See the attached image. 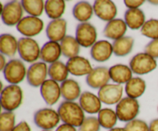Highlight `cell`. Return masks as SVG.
<instances>
[{
	"mask_svg": "<svg viewBox=\"0 0 158 131\" xmlns=\"http://www.w3.org/2000/svg\"><path fill=\"white\" fill-rule=\"evenodd\" d=\"M57 112L63 123L75 127H80L86 118L85 112L80 105L76 102H62L57 109Z\"/></svg>",
	"mask_w": 158,
	"mask_h": 131,
	"instance_id": "cell-1",
	"label": "cell"
},
{
	"mask_svg": "<svg viewBox=\"0 0 158 131\" xmlns=\"http://www.w3.org/2000/svg\"><path fill=\"white\" fill-rule=\"evenodd\" d=\"M23 89L19 85H9L1 90V106L6 111L13 112L23 103Z\"/></svg>",
	"mask_w": 158,
	"mask_h": 131,
	"instance_id": "cell-2",
	"label": "cell"
},
{
	"mask_svg": "<svg viewBox=\"0 0 158 131\" xmlns=\"http://www.w3.org/2000/svg\"><path fill=\"white\" fill-rule=\"evenodd\" d=\"M115 111L120 121L128 123L137 119L140 113V104L136 99L123 97L117 104Z\"/></svg>",
	"mask_w": 158,
	"mask_h": 131,
	"instance_id": "cell-3",
	"label": "cell"
},
{
	"mask_svg": "<svg viewBox=\"0 0 158 131\" xmlns=\"http://www.w3.org/2000/svg\"><path fill=\"white\" fill-rule=\"evenodd\" d=\"M60 120L58 112L52 108H42L35 111L33 116L35 125L43 130H52L57 127Z\"/></svg>",
	"mask_w": 158,
	"mask_h": 131,
	"instance_id": "cell-4",
	"label": "cell"
},
{
	"mask_svg": "<svg viewBox=\"0 0 158 131\" xmlns=\"http://www.w3.org/2000/svg\"><path fill=\"white\" fill-rule=\"evenodd\" d=\"M41 48L40 45L32 38L23 37L19 39L18 52L23 61L29 63H36L40 58Z\"/></svg>",
	"mask_w": 158,
	"mask_h": 131,
	"instance_id": "cell-5",
	"label": "cell"
},
{
	"mask_svg": "<svg viewBox=\"0 0 158 131\" xmlns=\"http://www.w3.org/2000/svg\"><path fill=\"white\" fill-rule=\"evenodd\" d=\"M2 72L5 80L10 85H17L22 83L27 75L24 63L19 59H12L7 62Z\"/></svg>",
	"mask_w": 158,
	"mask_h": 131,
	"instance_id": "cell-6",
	"label": "cell"
},
{
	"mask_svg": "<svg viewBox=\"0 0 158 131\" xmlns=\"http://www.w3.org/2000/svg\"><path fill=\"white\" fill-rule=\"evenodd\" d=\"M129 66L134 73L145 75L156 69L157 63L155 59L146 52H139L131 58Z\"/></svg>",
	"mask_w": 158,
	"mask_h": 131,
	"instance_id": "cell-7",
	"label": "cell"
},
{
	"mask_svg": "<svg viewBox=\"0 0 158 131\" xmlns=\"http://www.w3.org/2000/svg\"><path fill=\"white\" fill-rule=\"evenodd\" d=\"M2 6L1 17L3 23L8 26H17L23 18V9L21 2L11 1Z\"/></svg>",
	"mask_w": 158,
	"mask_h": 131,
	"instance_id": "cell-8",
	"label": "cell"
},
{
	"mask_svg": "<svg viewBox=\"0 0 158 131\" xmlns=\"http://www.w3.org/2000/svg\"><path fill=\"white\" fill-rule=\"evenodd\" d=\"M44 28V22L39 17L27 15L22 18L16 26V29L24 37L32 38L41 33Z\"/></svg>",
	"mask_w": 158,
	"mask_h": 131,
	"instance_id": "cell-9",
	"label": "cell"
},
{
	"mask_svg": "<svg viewBox=\"0 0 158 131\" xmlns=\"http://www.w3.org/2000/svg\"><path fill=\"white\" fill-rule=\"evenodd\" d=\"M75 38L82 47H92L97 42V29L89 23H79L76 29Z\"/></svg>",
	"mask_w": 158,
	"mask_h": 131,
	"instance_id": "cell-10",
	"label": "cell"
},
{
	"mask_svg": "<svg viewBox=\"0 0 158 131\" xmlns=\"http://www.w3.org/2000/svg\"><path fill=\"white\" fill-rule=\"evenodd\" d=\"M47 65L44 62H36L31 65L27 69L26 80L32 87H39L46 80L48 75Z\"/></svg>",
	"mask_w": 158,
	"mask_h": 131,
	"instance_id": "cell-11",
	"label": "cell"
},
{
	"mask_svg": "<svg viewBox=\"0 0 158 131\" xmlns=\"http://www.w3.org/2000/svg\"><path fill=\"white\" fill-rule=\"evenodd\" d=\"M123 87L120 84H108L100 88L98 91V96L102 103L106 105L117 104L122 100Z\"/></svg>",
	"mask_w": 158,
	"mask_h": 131,
	"instance_id": "cell-12",
	"label": "cell"
},
{
	"mask_svg": "<svg viewBox=\"0 0 158 131\" xmlns=\"http://www.w3.org/2000/svg\"><path fill=\"white\" fill-rule=\"evenodd\" d=\"M94 14L104 22H110L116 18L118 12L117 6L110 0H97L94 5Z\"/></svg>",
	"mask_w": 158,
	"mask_h": 131,
	"instance_id": "cell-13",
	"label": "cell"
},
{
	"mask_svg": "<svg viewBox=\"0 0 158 131\" xmlns=\"http://www.w3.org/2000/svg\"><path fill=\"white\" fill-rule=\"evenodd\" d=\"M40 94L48 106H53L62 96L60 85L51 79L46 80L40 86Z\"/></svg>",
	"mask_w": 158,
	"mask_h": 131,
	"instance_id": "cell-14",
	"label": "cell"
},
{
	"mask_svg": "<svg viewBox=\"0 0 158 131\" xmlns=\"http://www.w3.org/2000/svg\"><path fill=\"white\" fill-rule=\"evenodd\" d=\"M110 80L109 69L106 66L94 68L89 75L86 76V84L92 89H99L108 84Z\"/></svg>",
	"mask_w": 158,
	"mask_h": 131,
	"instance_id": "cell-15",
	"label": "cell"
},
{
	"mask_svg": "<svg viewBox=\"0 0 158 131\" xmlns=\"http://www.w3.org/2000/svg\"><path fill=\"white\" fill-rule=\"evenodd\" d=\"M66 64L69 73L75 76L89 75L94 69L88 59L80 55L68 59Z\"/></svg>",
	"mask_w": 158,
	"mask_h": 131,
	"instance_id": "cell-16",
	"label": "cell"
},
{
	"mask_svg": "<svg viewBox=\"0 0 158 131\" xmlns=\"http://www.w3.org/2000/svg\"><path fill=\"white\" fill-rule=\"evenodd\" d=\"M67 23L66 19L61 18L51 20L46 29V34L49 41L61 42L66 36Z\"/></svg>",
	"mask_w": 158,
	"mask_h": 131,
	"instance_id": "cell-17",
	"label": "cell"
},
{
	"mask_svg": "<svg viewBox=\"0 0 158 131\" xmlns=\"http://www.w3.org/2000/svg\"><path fill=\"white\" fill-rule=\"evenodd\" d=\"M114 54L113 44L107 40H99L90 49V55L94 61L104 63Z\"/></svg>",
	"mask_w": 158,
	"mask_h": 131,
	"instance_id": "cell-18",
	"label": "cell"
},
{
	"mask_svg": "<svg viewBox=\"0 0 158 131\" xmlns=\"http://www.w3.org/2000/svg\"><path fill=\"white\" fill-rule=\"evenodd\" d=\"M79 104L85 113L89 114L99 113L102 109V102L98 96L89 91L82 92L79 99Z\"/></svg>",
	"mask_w": 158,
	"mask_h": 131,
	"instance_id": "cell-19",
	"label": "cell"
},
{
	"mask_svg": "<svg viewBox=\"0 0 158 131\" xmlns=\"http://www.w3.org/2000/svg\"><path fill=\"white\" fill-rule=\"evenodd\" d=\"M127 26L122 18H114L108 22L103 29V35L107 39L114 41L125 36Z\"/></svg>",
	"mask_w": 158,
	"mask_h": 131,
	"instance_id": "cell-20",
	"label": "cell"
},
{
	"mask_svg": "<svg viewBox=\"0 0 158 131\" xmlns=\"http://www.w3.org/2000/svg\"><path fill=\"white\" fill-rule=\"evenodd\" d=\"M61 55V46L60 43L57 42H47L42 46L40 51V59H42V62L49 64L59 61Z\"/></svg>",
	"mask_w": 158,
	"mask_h": 131,
	"instance_id": "cell-21",
	"label": "cell"
},
{
	"mask_svg": "<svg viewBox=\"0 0 158 131\" xmlns=\"http://www.w3.org/2000/svg\"><path fill=\"white\" fill-rule=\"evenodd\" d=\"M110 80L116 84H126L133 78V72L129 66L116 64L109 69Z\"/></svg>",
	"mask_w": 158,
	"mask_h": 131,
	"instance_id": "cell-22",
	"label": "cell"
},
{
	"mask_svg": "<svg viewBox=\"0 0 158 131\" xmlns=\"http://www.w3.org/2000/svg\"><path fill=\"white\" fill-rule=\"evenodd\" d=\"M61 96L65 101L74 102L81 96V87L73 79H67L60 84Z\"/></svg>",
	"mask_w": 158,
	"mask_h": 131,
	"instance_id": "cell-23",
	"label": "cell"
},
{
	"mask_svg": "<svg viewBox=\"0 0 158 131\" xmlns=\"http://www.w3.org/2000/svg\"><path fill=\"white\" fill-rule=\"evenodd\" d=\"M124 21L128 28L132 30H137L144 25L146 16L140 9H127L124 14Z\"/></svg>",
	"mask_w": 158,
	"mask_h": 131,
	"instance_id": "cell-24",
	"label": "cell"
},
{
	"mask_svg": "<svg viewBox=\"0 0 158 131\" xmlns=\"http://www.w3.org/2000/svg\"><path fill=\"white\" fill-rule=\"evenodd\" d=\"M94 14V6L89 2H78L73 8V15L80 23H88Z\"/></svg>",
	"mask_w": 158,
	"mask_h": 131,
	"instance_id": "cell-25",
	"label": "cell"
},
{
	"mask_svg": "<svg viewBox=\"0 0 158 131\" xmlns=\"http://www.w3.org/2000/svg\"><path fill=\"white\" fill-rule=\"evenodd\" d=\"M18 42L14 35L9 33L0 36V52L8 57H13L18 52Z\"/></svg>",
	"mask_w": 158,
	"mask_h": 131,
	"instance_id": "cell-26",
	"label": "cell"
},
{
	"mask_svg": "<svg viewBox=\"0 0 158 131\" xmlns=\"http://www.w3.org/2000/svg\"><path fill=\"white\" fill-rule=\"evenodd\" d=\"M146 86V82L144 80L139 76L133 77L125 85V92L128 97L137 100L144 93Z\"/></svg>",
	"mask_w": 158,
	"mask_h": 131,
	"instance_id": "cell-27",
	"label": "cell"
},
{
	"mask_svg": "<svg viewBox=\"0 0 158 131\" xmlns=\"http://www.w3.org/2000/svg\"><path fill=\"white\" fill-rule=\"evenodd\" d=\"M60 46L62 49V55L66 58L69 59L79 55L80 51V45L77 39L70 35H67L61 42Z\"/></svg>",
	"mask_w": 158,
	"mask_h": 131,
	"instance_id": "cell-28",
	"label": "cell"
},
{
	"mask_svg": "<svg viewBox=\"0 0 158 131\" xmlns=\"http://www.w3.org/2000/svg\"><path fill=\"white\" fill-rule=\"evenodd\" d=\"M69 74L66 64L60 60L50 64L48 67V76L51 80L57 83H62L67 80Z\"/></svg>",
	"mask_w": 158,
	"mask_h": 131,
	"instance_id": "cell-29",
	"label": "cell"
},
{
	"mask_svg": "<svg viewBox=\"0 0 158 131\" xmlns=\"http://www.w3.org/2000/svg\"><path fill=\"white\" fill-rule=\"evenodd\" d=\"M134 39L131 36H123L113 43L114 54L116 56L123 57L127 55L133 50Z\"/></svg>",
	"mask_w": 158,
	"mask_h": 131,
	"instance_id": "cell-30",
	"label": "cell"
},
{
	"mask_svg": "<svg viewBox=\"0 0 158 131\" xmlns=\"http://www.w3.org/2000/svg\"><path fill=\"white\" fill-rule=\"evenodd\" d=\"M66 9L63 0H47L45 2V12L52 20L61 18Z\"/></svg>",
	"mask_w": 158,
	"mask_h": 131,
	"instance_id": "cell-31",
	"label": "cell"
},
{
	"mask_svg": "<svg viewBox=\"0 0 158 131\" xmlns=\"http://www.w3.org/2000/svg\"><path fill=\"white\" fill-rule=\"evenodd\" d=\"M101 127L106 129H111L115 127L117 123V118L116 111L110 108H103L99 112L97 116Z\"/></svg>",
	"mask_w": 158,
	"mask_h": 131,
	"instance_id": "cell-32",
	"label": "cell"
},
{
	"mask_svg": "<svg viewBox=\"0 0 158 131\" xmlns=\"http://www.w3.org/2000/svg\"><path fill=\"white\" fill-rule=\"evenodd\" d=\"M21 3L25 12L31 16L40 18L45 11V2L42 0H23Z\"/></svg>",
	"mask_w": 158,
	"mask_h": 131,
	"instance_id": "cell-33",
	"label": "cell"
},
{
	"mask_svg": "<svg viewBox=\"0 0 158 131\" xmlns=\"http://www.w3.org/2000/svg\"><path fill=\"white\" fill-rule=\"evenodd\" d=\"M140 32L143 36L151 39L152 40L158 39V19L151 18L145 22Z\"/></svg>",
	"mask_w": 158,
	"mask_h": 131,
	"instance_id": "cell-34",
	"label": "cell"
},
{
	"mask_svg": "<svg viewBox=\"0 0 158 131\" xmlns=\"http://www.w3.org/2000/svg\"><path fill=\"white\" fill-rule=\"evenodd\" d=\"M15 124V115L13 112L5 111L0 116V131H12Z\"/></svg>",
	"mask_w": 158,
	"mask_h": 131,
	"instance_id": "cell-35",
	"label": "cell"
},
{
	"mask_svg": "<svg viewBox=\"0 0 158 131\" xmlns=\"http://www.w3.org/2000/svg\"><path fill=\"white\" fill-rule=\"evenodd\" d=\"M100 122L98 118L94 116L86 117L81 126L79 127L78 131H100Z\"/></svg>",
	"mask_w": 158,
	"mask_h": 131,
	"instance_id": "cell-36",
	"label": "cell"
},
{
	"mask_svg": "<svg viewBox=\"0 0 158 131\" xmlns=\"http://www.w3.org/2000/svg\"><path fill=\"white\" fill-rule=\"evenodd\" d=\"M126 131H150L149 125L144 120L140 119L130 121L126 123L124 126Z\"/></svg>",
	"mask_w": 158,
	"mask_h": 131,
	"instance_id": "cell-37",
	"label": "cell"
},
{
	"mask_svg": "<svg viewBox=\"0 0 158 131\" xmlns=\"http://www.w3.org/2000/svg\"><path fill=\"white\" fill-rule=\"evenodd\" d=\"M144 52L148 53L155 59H158V39L151 40L145 46Z\"/></svg>",
	"mask_w": 158,
	"mask_h": 131,
	"instance_id": "cell-38",
	"label": "cell"
},
{
	"mask_svg": "<svg viewBox=\"0 0 158 131\" xmlns=\"http://www.w3.org/2000/svg\"><path fill=\"white\" fill-rule=\"evenodd\" d=\"M144 0H125L124 4L128 9H140L141 6L144 4Z\"/></svg>",
	"mask_w": 158,
	"mask_h": 131,
	"instance_id": "cell-39",
	"label": "cell"
},
{
	"mask_svg": "<svg viewBox=\"0 0 158 131\" xmlns=\"http://www.w3.org/2000/svg\"><path fill=\"white\" fill-rule=\"evenodd\" d=\"M12 131H32V129H31L29 123L26 121L23 120V121L19 122L18 124H16V126L14 127Z\"/></svg>",
	"mask_w": 158,
	"mask_h": 131,
	"instance_id": "cell-40",
	"label": "cell"
},
{
	"mask_svg": "<svg viewBox=\"0 0 158 131\" xmlns=\"http://www.w3.org/2000/svg\"><path fill=\"white\" fill-rule=\"evenodd\" d=\"M56 131H77V129L75 126L66 124V123H63L57 126Z\"/></svg>",
	"mask_w": 158,
	"mask_h": 131,
	"instance_id": "cell-41",
	"label": "cell"
},
{
	"mask_svg": "<svg viewBox=\"0 0 158 131\" xmlns=\"http://www.w3.org/2000/svg\"><path fill=\"white\" fill-rule=\"evenodd\" d=\"M150 131H158V118L151 120L149 124Z\"/></svg>",
	"mask_w": 158,
	"mask_h": 131,
	"instance_id": "cell-42",
	"label": "cell"
},
{
	"mask_svg": "<svg viewBox=\"0 0 158 131\" xmlns=\"http://www.w3.org/2000/svg\"><path fill=\"white\" fill-rule=\"evenodd\" d=\"M6 64H7V62H6V57H5L4 55L1 54L0 55V69H1V71H3Z\"/></svg>",
	"mask_w": 158,
	"mask_h": 131,
	"instance_id": "cell-43",
	"label": "cell"
},
{
	"mask_svg": "<svg viewBox=\"0 0 158 131\" xmlns=\"http://www.w3.org/2000/svg\"><path fill=\"white\" fill-rule=\"evenodd\" d=\"M108 131H126L124 127H114L113 129H109Z\"/></svg>",
	"mask_w": 158,
	"mask_h": 131,
	"instance_id": "cell-44",
	"label": "cell"
},
{
	"mask_svg": "<svg viewBox=\"0 0 158 131\" xmlns=\"http://www.w3.org/2000/svg\"><path fill=\"white\" fill-rule=\"evenodd\" d=\"M148 2H149L151 4L154 5V6H158V1H157V0H149Z\"/></svg>",
	"mask_w": 158,
	"mask_h": 131,
	"instance_id": "cell-45",
	"label": "cell"
},
{
	"mask_svg": "<svg viewBox=\"0 0 158 131\" xmlns=\"http://www.w3.org/2000/svg\"><path fill=\"white\" fill-rule=\"evenodd\" d=\"M43 131H52V130H43Z\"/></svg>",
	"mask_w": 158,
	"mask_h": 131,
	"instance_id": "cell-46",
	"label": "cell"
},
{
	"mask_svg": "<svg viewBox=\"0 0 158 131\" xmlns=\"http://www.w3.org/2000/svg\"><path fill=\"white\" fill-rule=\"evenodd\" d=\"M157 111H158V107H157Z\"/></svg>",
	"mask_w": 158,
	"mask_h": 131,
	"instance_id": "cell-47",
	"label": "cell"
}]
</instances>
